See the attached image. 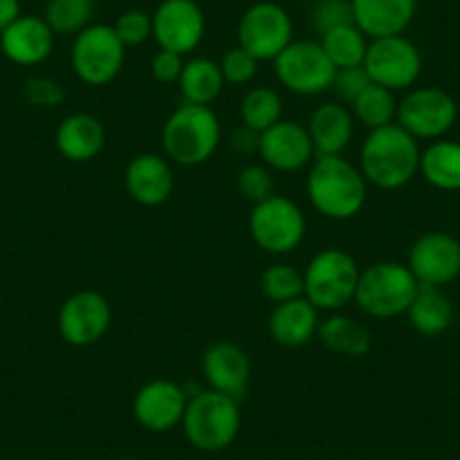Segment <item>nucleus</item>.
<instances>
[{
	"mask_svg": "<svg viewBox=\"0 0 460 460\" xmlns=\"http://www.w3.org/2000/svg\"><path fill=\"white\" fill-rule=\"evenodd\" d=\"M221 73H224L226 84H233V86H244V84L253 82L255 75H258L260 61L253 55H249L246 50H242L240 46L230 48L219 61Z\"/></svg>",
	"mask_w": 460,
	"mask_h": 460,
	"instance_id": "nucleus-37",
	"label": "nucleus"
},
{
	"mask_svg": "<svg viewBox=\"0 0 460 460\" xmlns=\"http://www.w3.org/2000/svg\"><path fill=\"white\" fill-rule=\"evenodd\" d=\"M152 25L158 48L181 57L197 50L206 37V14L194 0H163Z\"/></svg>",
	"mask_w": 460,
	"mask_h": 460,
	"instance_id": "nucleus-14",
	"label": "nucleus"
},
{
	"mask_svg": "<svg viewBox=\"0 0 460 460\" xmlns=\"http://www.w3.org/2000/svg\"><path fill=\"white\" fill-rule=\"evenodd\" d=\"M294 41L289 12L278 3L262 0L242 14L237 25V46L258 61H273Z\"/></svg>",
	"mask_w": 460,
	"mask_h": 460,
	"instance_id": "nucleus-11",
	"label": "nucleus"
},
{
	"mask_svg": "<svg viewBox=\"0 0 460 460\" xmlns=\"http://www.w3.org/2000/svg\"><path fill=\"white\" fill-rule=\"evenodd\" d=\"M368 37L357 28L355 23L339 25L330 32L321 34V46L336 70L357 68L364 66L366 52H368Z\"/></svg>",
	"mask_w": 460,
	"mask_h": 460,
	"instance_id": "nucleus-29",
	"label": "nucleus"
},
{
	"mask_svg": "<svg viewBox=\"0 0 460 460\" xmlns=\"http://www.w3.org/2000/svg\"><path fill=\"white\" fill-rule=\"evenodd\" d=\"M21 0H0V32L21 19Z\"/></svg>",
	"mask_w": 460,
	"mask_h": 460,
	"instance_id": "nucleus-42",
	"label": "nucleus"
},
{
	"mask_svg": "<svg viewBox=\"0 0 460 460\" xmlns=\"http://www.w3.org/2000/svg\"><path fill=\"white\" fill-rule=\"evenodd\" d=\"M55 145L70 163H91L106 145V129L100 118L91 113H73L59 122Z\"/></svg>",
	"mask_w": 460,
	"mask_h": 460,
	"instance_id": "nucleus-23",
	"label": "nucleus"
},
{
	"mask_svg": "<svg viewBox=\"0 0 460 460\" xmlns=\"http://www.w3.org/2000/svg\"><path fill=\"white\" fill-rule=\"evenodd\" d=\"M113 312L100 291L84 289L68 296L57 314L59 336L73 348H88L100 343L109 332Z\"/></svg>",
	"mask_w": 460,
	"mask_h": 460,
	"instance_id": "nucleus-13",
	"label": "nucleus"
},
{
	"mask_svg": "<svg viewBox=\"0 0 460 460\" xmlns=\"http://www.w3.org/2000/svg\"><path fill=\"white\" fill-rule=\"evenodd\" d=\"M307 131L316 156H341L355 136V115L339 102L318 104L309 115Z\"/></svg>",
	"mask_w": 460,
	"mask_h": 460,
	"instance_id": "nucleus-22",
	"label": "nucleus"
},
{
	"mask_svg": "<svg viewBox=\"0 0 460 460\" xmlns=\"http://www.w3.org/2000/svg\"><path fill=\"white\" fill-rule=\"evenodd\" d=\"M201 375L208 388L242 400L251 384V359L240 345L217 341L203 352Z\"/></svg>",
	"mask_w": 460,
	"mask_h": 460,
	"instance_id": "nucleus-18",
	"label": "nucleus"
},
{
	"mask_svg": "<svg viewBox=\"0 0 460 460\" xmlns=\"http://www.w3.org/2000/svg\"><path fill=\"white\" fill-rule=\"evenodd\" d=\"M249 233L255 244L269 255H289L303 244L307 233V219L298 203L271 194L255 203L249 215Z\"/></svg>",
	"mask_w": 460,
	"mask_h": 460,
	"instance_id": "nucleus-7",
	"label": "nucleus"
},
{
	"mask_svg": "<svg viewBox=\"0 0 460 460\" xmlns=\"http://www.w3.org/2000/svg\"><path fill=\"white\" fill-rule=\"evenodd\" d=\"M190 395L181 384L172 379H152L136 393L134 411L136 422L152 433H167L181 427Z\"/></svg>",
	"mask_w": 460,
	"mask_h": 460,
	"instance_id": "nucleus-16",
	"label": "nucleus"
},
{
	"mask_svg": "<svg viewBox=\"0 0 460 460\" xmlns=\"http://www.w3.org/2000/svg\"><path fill=\"white\" fill-rule=\"evenodd\" d=\"M0 50L16 66H39L55 50V32L41 16H21L0 32Z\"/></svg>",
	"mask_w": 460,
	"mask_h": 460,
	"instance_id": "nucleus-20",
	"label": "nucleus"
},
{
	"mask_svg": "<svg viewBox=\"0 0 460 460\" xmlns=\"http://www.w3.org/2000/svg\"><path fill=\"white\" fill-rule=\"evenodd\" d=\"M181 429L194 449L206 454L228 449L242 429L240 400L212 388H203L190 395Z\"/></svg>",
	"mask_w": 460,
	"mask_h": 460,
	"instance_id": "nucleus-4",
	"label": "nucleus"
},
{
	"mask_svg": "<svg viewBox=\"0 0 460 460\" xmlns=\"http://www.w3.org/2000/svg\"><path fill=\"white\" fill-rule=\"evenodd\" d=\"M127 48L118 39L113 25L93 23L75 37L70 64L79 82L86 86H106L125 68Z\"/></svg>",
	"mask_w": 460,
	"mask_h": 460,
	"instance_id": "nucleus-8",
	"label": "nucleus"
},
{
	"mask_svg": "<svg viewBox=\"0 0 460 460\" xmlns=\"http://www.w3.org/2000/svg\"><path fill=\"white\" fill-rule=\"evenodd\" d=\"M163 152L172 165L197 167L210 161L221 145V122L212 106L183 104L163 125Z\"/></svg>",
	"mask_w": 460,
	"mask_h": 460,
	"instance_id": "nucleus-3",
	"label": "nucleus"
},
{
	"mask_svg": "<svg viewBox=\"0 0 460 460\" xmlns=\"http://www.w3.org/2000/svg\"><path fill=\"white\" fill-rule=\"evenodd\" d=\"M373 84V79L368 77L364 66H357V68H341L336 70L334 82H332L330 91L339 97V102L343 104H352L366 88Z\"/></svg>",
	"mask_w": 460,
	"mask_h": 460,
	"instance_id": "nucleus-38",
	"label": "nucleus"
},
{
	"mask_svg": "<svg viewBox=\"0 0 460 460\" xmlns=\"http://www.w3.org/2000/svg\"><path fill=\"white\" fill-rule=\"evenodd\" d=\"M359 273L357 260L348 251L334 246L318 251L303 273L305 298L318 312H341L345 305L355 303Z\"/></svg>",
	"mask_w": 460,
	"mask_h": 460,
	"instance_id": "nucleus-5",
	"label": "nucleus"
},
{
	"mask_svg": "<svg viewBox=\"0 0 460 460\" xmlns=\"http://www.w3.org/2000/svg\"><path fill=\"white\" fill-rule=\"evenodd\" d=\"M273 176L267 165H244L237 174V190L242 199L255 203L264 201L273 194Z\"/></svg>",
	"mask_w": 460,
	"mask_h": 460,
	"instance_id": "nucleus-36",
	"label": "nucleus"
},
{
	"mask_svg": "<svg viewBox=\"0 0 460 460\" xmlns=\"http://www.w3.org/2000/svg\"><path fill=\"white\" fill-rule=\"evenodd\" d=\"M260 289L271 303H289V300L303 298L305 296V278L303 271L285 262H276L267 267L260 278Z\"/></svg>",
	"mask_w": 460,
	"mask_h": 460,
	"instance_id": "nucleus-33",
	"label": "nucleus"
},
{
	"mask_svg": "<svg viewBox=\"0 0 460 460\" xmlns=\"http://www.w3.org/2000/svg\"><path fill=\"white\" fill-rule=\"evenodd\" d=\"M420 145L397 122L368 131L359 152L366 183L379 190H400L420 172Z\"/></svg>",
	"mask_w": 460,
	"mask_h": 460,
	"instance_id": "nucleus-2",
	"label": "nucleus"
},
{
	"mask_svg": "<svg viewBox=\"0 0 460 460\" xmlns=\"http://www.w3.org/2000/svg\"><path fill=\"white\" fill-rule=\"evenodd\" d=\"M258 154L264 165L276 172H300L316 158L307 127L294 120H280L262 131Z\"/></svg>",
	"mask_w": 460,
	"mask_h": 460,
	"instance_id": "nucleus-17",
	"label": "nucleus"
},
{
	"mask_svg": "<svg viewBox=\"0 0 460 460\" xmlns=\"http://www.w3.org/2000/svg\"><path fill=\"white\" fill-rule=\"evenodd\" d=\"M409 325L422 336H440L454 323V305L442 287L420 285L413 303L404 314Z\"/></svg>",
	"mask_w": 460,
	"mask_h": 460,
	"instance_id": "nucleus-26",
	"label": "nucleus"
},
{
	"mask_svg": "<svg viewBox=\"0 0 460 460\" xmlns=\"http://www.w3.org/2000/svg\"><path fill=\"white\" fill-rule=\"evenodd\" d=\"M312 28L318 34H325L339 25L355 23L350 0H316L312 7Z\"/></svg>",
	"mask_w": 460,
	"mask_h": 460,
	"instance_id": "nucleus-34",
	"label": "nucleus"
},
{
	"mask_svg": "<svg viewBox=\"0 0 460 460\" xmlns=\"http://www.w3.org/2000/svg\"><path fill=\"white\" fill-rule=\"evenodd\" d=\"M276 77L287 91L296 95H321L330 91L336 68L323 50L321 41H291L280 55L273 59Z\"/></svg>",
	"mask_w": 460,
	"mask_h": 460,
	"instance_id": "nucleus-10",
	"label": "nucleus"
},
{
	"mask_svg": "<svg viewBox=\"0 0 460 460\" xmlns=\"http://www.w3.org/2000/svg\"><path fill=\"white\" fill-rule=\"evenodd\" d=\"M458 104L438 86L411 88L397 104V125L415 140H440L454 129Z\"/></svg>",
	"mask_w": 460,
	"mask_h": 460,
	"instance_id": "nucleus-9",
	"label": "nucleus"
},
{
	"mask_svg": "<svg viewBox=\"0 0 460 460\" xmlns=\"http://www.w3.org/2000/svg\"><path fill=\"white\" fill-rule=\"evenodd\" d=\"M318 314L321 312L305 296L276 305L269 316V334H271L273 343L282 345V348L307 345L318 334V325H321Z\"/></svg>",
	"mask_w": 460,
	"mask_h": 460,
	"instance_id": "nucleus-24",
	"label": "nucleus"
},
{
	"mask_svg": "<svg viewBox=\"0 0 460 460\" xmlns=\"http://www.w3.org/2000/svg\"><path fill=\"white\" fill-rule=\"evenodd\" d=\"M240 120L249 129L267 131L276 122L282 120V100L273 88L255 86L244 93L240 102Z\"/></svg>",
	"mask_w": 460,
	"mask_h": 460,
	"instance_id": "nucleus-31",
	"label": "nucleus"
},
{
	"mask_svg": "<svg viewBox=\"0 0 460 460\" xmlns=\"http://www.w3.org/2000/svg\"><path fill=\"white\" fill-rule=\"evenodd\" d=\"M316 339L330 352L350 357V359L366 357L373 348V334H370L368 327L357 321V318L341 312H332L330 316L323 318L321 325H318Z\"/></svg>",
	"mask_w": 460,
	"mask_h": 460,
	"instance_id": "nucleus-25",
	"label": "nucleus"
},
{
	"mask_svg": "<svg viewBox=\"0 0 460 460\" xmlns=\"http://www.w3.org/2000/svg\"><path fill=\"white\" fill-rule=\"evenodd\" d=\"M179 86L188 104L212 106L226 86L219 61H212L208 57H194L185 61Z\"/></svg>",
	"mask_w": 460,
	"mask_h": 460,
	"instance_id": "nucleus-28",
	"label": "nucleus"
},
{
	"mask_svg": "<svg viewBox=\"0 0 460 460\" xmlns=\"http://www.w3.org/2000/svg\"><path fill=\"white\" fill-rule=\"evenodd\" d=\"M115 34L125 43V48H136L147 43L149 39L154 37V25H152V16L147 12L140 10H129L122 12L113 23Z\"/></svg>",
	"mask_w": 460,
	"mask_h": 460,
	"instance_id": "nucleus-35",
	"label": "nucleus"
},
{
	"mask_svg": "<svg viewBox=\"0 0 460 460\" xmlns=\"http://www.w3.org/2000/svg\"><path fill=\"white\" fill-rule=\"evenodd\" d=\"M305 188L314 210L332 221L357 217L368 199V183L359 165L343 158V154L314 158Z\"/></svg>",
	"mask_w": 460,
	"mask_h": 460,
	"instance_id": "nucleus-1",
	"label": "nucleus"
},
{
	"mask_svg": "<svg viewBox=\"0 0 460 460\" xmlns=\"http://www.w3.org/2000/svg\"><path fill=\"white\" fill-rule=\"evenodd\" d=\"M420 282L402 262H375L359 273L355 303L366 316L395 318L406 314Z\"/></svg>",
	"mask_w": 460,
	"mask_h": 460,
	"instance_id": "nucleus-6",
	"label": "nucleus"
},
{
	"mask_svg": "<svg viewBox=\"0 0 460 460\" xmlns=\"http://www.w3.org/2000/svg\"><path fill=\"white\" fill-rule=\"evenodd\" d=\"M25 100L34 106H61L66 100V88L64 84L57 82V79L46 77V75H37V77H30L25 82Z\"/></svg>",
	"mask_w": 460,
	"mask_h": 460,
	"instance_id": "nucleus-39",
	"label": "nucleus"
},
{
	"mask_svg": "<svg viewBox=\"0 0 460 460\" xmlns=\"http://www.w3.org/2000/svg\"><path fill=\"white\" fill-rule=\"evenodd\" d=\"M183 57L176 55L170 50H158L152 57V64H149V73L156 79L158 84H179L181 73H183Z\"/></svg>",
	"mask_w": 460,
	"mask_h": 460,
	"instance_id": "nucleus-40",
	"label": "nucleus"
},
{
	"mask_svg": "<svg viewBox=\"0 0 460 460\" xmlns=\"http://www.w3.org/2000/svg\"><path fill=\"white\" fill-rule=\"evenodd\" d=\"M355 25L368 39L397 37L413 23L418 0H350Z\"/></svg>",
	"mask_w": 460,
	"mask_h": 460,
	"instance_id": "nucleus-21",
	"label": "nucleus"
},
{
	"mask_svg": "<svg viewBox=\"0 0 460 460\" xmlns=\"http://www.w3.org/2000/svg\"><path fill=\"white\" fill-rule=\"evenodd\" d=\"M230 147H233V152L242 154V156H246V154H258L260 134L242 125L240 129H235L230 134Z\"/></svg>",
	"mask_w": 460,
	"mask_h": 460,
	"instance_id": "nucleus-41",
	"label": "nucleus"
},
{
	"mask_svg": "<svg viewBox=\"0 0 460 460\" xmlns=\"http://www.w3.org/2000/svg\"><path fill=\"white\" fill-rule=\"evenodd\" d=\"M95 0H48L43 21L50 25L55 37H77L93 25Z\"/></svg>",
	"mask_w": 460,
	"mask_h": 460,
	"instance_id": "nucleus-32",
	"label": "nucleus"
},
{
	"mask_svg": "<svg viewBox=\"0 0 460 460\" xmlns=\"http://www.w3.org/2000/svg\"><path fill=\"white\" fill-rule=\"evenodd\" d=\"M174 170L165 156L154 152L138 154L125 170V188L136 203L147 208L163 206L174 194Z\"/></svg>",
	"mask_w": 460,
	"mask_h": 460,
	"instance_id": "nucleus-19",
	"label": "nucleus"
},
{
	"mask_svg": "<svg viewBox=\"0 0 460 460\" xmlns=\"http://www.w3.org/2000/svg\"><path fill=\"white\" fill-rule=\"evenodd\" d=\"M406 267L420 285H449L460 276V242L445 230H429L411 244Z\"/></svg>",
	"mask_w": 460,
	"mask_h": 460,
	"instance_id": "nucleus-15",
	"label": "nucleus"
},
{
	"mask_svg": "<svg viewBox=\"0 0 460 460\" xmlns=\"http://www.w3.org/2000/svg\"><path fill=\"white\" fill-rule=\"evenodd\" d=\"M397 104L400 102H397L395 93L379 86V84H370L350 106L355 120L373 131L379 127L393 125L397 120Z\"/></svg>",
	"mask_w": 460,
	"mask_h": 460,
	"instance_id": "nucleus-30",
	"label": "nucleus"
},
{
	"mask_svg": "<svg viewBox=\"0 0 460 460\" xmlns=\"http://www.w3.org/2000/svg\"><path fill=\"white\" fill-rule=\"evenodd\" d=\"M420 174L436 190L456 192L460 190V143L433 140L420 154Z\"/></svg>",
	"mask_w": 460,
	"mask_h": 460,
	"instance_id": "nucleus-27",
	"label": "nucleus"
},
{
	"mask_svg": "<svg viewBox=\"0 0 460 460\" xmlns=\"http://www.w3.org/2000/svg\"><path fill=\"white\" fill-rule=\"evenodd\" d=\"M364 68L373 84H379L393 93L409 91L422 75V55L404 34L370 39Z\"/></svg>",
	"mask_w": 460,
	"mask_h": 460,
	"instance_id": "nucleus-12",
	"label": "nucleus"
}]
</instances>
